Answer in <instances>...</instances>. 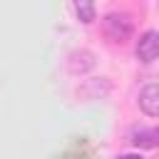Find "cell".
Wrapping results in <instances>:
<instances>
[{
	"mask_svg": "<svg viewBox=\"0 0 159 159\" xmlns=\"http://www.w3.org/2000/svg\"><path fill=\"white\" fill-rule=\"evenodd\" d=\"M102 27H104V35L112 40V42H127L132 40L134 35V22H132V15L129 12H122V10H114V12H107L102 17Z\"/></svg>",
	"mask_w": 159,
	"mask_h": 159,
	"instance_id": "1",
	"label": "cell"
},
{
	"mask_svg": "<svg viewBox=\"0 0 159 159\" xmlns=\"http://www.w3.org/2000/svg\"><path fill=\"white\" fill-rule=\"evenodd\" d=\"M134 52H137L139 62H144V65L154 62V60L159 57V32H157V30L142 32L139 40H137V50H134Z\"/></svg>",
	"mask_w": 159,
	"mask_h": 159,
	"instance_id": "2",
	"label": "cell"
},
{
	"mask_svg": "<svg viewBox=\"0 0 159 159\" xmlns=\"http://www.w3.org/2000/svg\"><path fill=\"white\" fill-rule=\"evenodd\" d=\"M109 92H112V82L107 77H92L77 87V97L82 99H104Z\"/></svg>",
	"mask_w": 159,
	"mask_h": 159,
	"instance_id": "3",
	"label": "cell"
},
{
	"mask_svg": "<svg viewBox=\"0 0 159 159\" xmlns=\"http://www.w3.org/2000/svg\"><path fill=\"white\" fill-rule=\"evenodd\" d=\"M97 65V55L92 50H75L67 55V72L70 75H84Z\"/></svg>",
	"mask_w": 159,
	"mask_h": 159,
	"instance_id": "4",
	"label": "cell"
},
{
	"mask_svg": "<svg viewBox=\"0 0 159 159\" xmlns=\"http://www.w3.org/2000/svg\"><path fill=\"white\" fill-rule=\"evenodd\" d=\"M139 109L147 117H159V84H144L139 92Z\"/></svg>",
	"mask_w": 159,
	"mask_h": 159,
	"instance_id": "5",
	"label": "cell"
},
{
	"mask_svg": "<svg viewBox=\"0 0 159 159\" xmlns=\"http://www.w3.org/2000/svg\"><path fill=\"white\" fill-rule=\"evenodd\" d=\"M132 144L134 147H142V149H152L159 144V129H137L132 134Z\"/></svg>",
	"mask_w": 159,
	"mask_h": 159,
	"instance_id": "6",
	"label": "cell"
},
{
	"mask_svg": "<svg viewBox=\"0 0 159 159\" xmlns=\"http://www.w3.org/2000/svg\"><path fill=\"white\" fill-rule=\"evenodd\" d=\"M75 12H77L80 22H84V25H89V22L97 20V10H94V5L89 0H77L75 2Z\"/></svg>",
	"mask_w": 159,
	"mask_h": 159,
	"instance_id": "7",
	"label": "cell"
},
{
	"mask_svg": "<svg viewBox=\"0 0 159 159\" xmlns=\"http://www.w3.org/2000/svg\"><path fill=\"white\" fill-rule=\"evenodd\" d=\"M119 159H142V157H137V154H124V157H119Z\"/></svg>",
	"mask_w": 159,
	"mask_h": 159,
	"instance_id": "8",
	"label": "cell"
}]
</instances>
